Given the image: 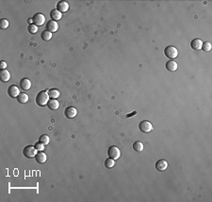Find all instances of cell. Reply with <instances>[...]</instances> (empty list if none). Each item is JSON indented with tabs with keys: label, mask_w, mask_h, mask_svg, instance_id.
Returning a JSON list of instances; mask_svg holds the SVG:
<instances>
[{
	"label": "cell",
	"mask_w": 212,
	"mask_h": 202,
	"mask_svg": "<svg viewBox=\"0 0 212 202\" xmlns=\"http://www.w3.org/2000/svg\"><path fill=\"white\" fill-rule=\"evenodd\" d=\"M49 101V95L47 91H40L38 93V95L36 96V103L39 105V106H44L46 105Z\"/></svg>",
	"instance_id": "obj_1"
},
{
	"label": "cell",
	"mask_w": 212,
	"mask_h": 202,
	"mask_svg": "<svg viewBox=\"0 0 212 202\" xmlns=\"http://www.w3.org/2000/svg\"><path fill=\"white\" fill-rule=\"evenodd\" d=\"M164 54H165V56L167 57L171 58V59H173V58L177 57L178 51H177V49L174 46H167L164 49Z\"/></svg>",
	"instance_id": "obj_2"
},
{
	"label": "cell",
	"mask_w": 212,
	"mask_h": 202,
	"mask_svg": "<svg viewBox=\"0 0 212 202\" xmlns=\"http://www.w3.org/2000/svg\"><path fill=\"white\" fill-rule=\"evenodd\" d=\"M23 153H24V155L26 156V158L31 159V158H33V157H35V156H36L37 150H36V148L34 146H30L29 145V146L25 147L24 150H23Z\"/></svg>",
	"instance_id": "obj_3"
},
{
	"label": "cell",
	"mask_w": 212,
	"mask_h": 202,
	"mask_svg": "<svg viewBox=\"0 0 212 202\" xmlns=\"http://www.w3.org/2000/svg\"><path fill=\"white\" fill-rule=\"evenodd\" d=\"M108 154L109 156V158H111L113 160H117L120 158L121 156V152H120V150L117 148L116 146H111L109 147L108 150Z\"/></svg>",
	"instance_id": "obj_4"
},
{
	"label": "cell",
	"mask_w": 212,
	"mask_h": 202,
	"mask_svg": "<svg viewBox=\"0 0 212 202\" xmlns=\"http://www.w3.org/2000/svg\"><path fill=\"white\" fill-rule=\"evenodd\" d=\"M139 128H140L141 132L146 133L147 134V133L152 132V130H153V125H152L151 122L147 121V120H143L139 124Z\"/></svg>",
	"instance_id": "obj_5"
},
{
	"label": "cell",
	"mask_w": 212,
	"mask_h": 202,
	"mask_svg": "<svg viewBox=\"0 0 212 202\" xmlns=\"http://www.w3.org/2000/svg\"><path fill=\"white\" fill-rule=\"evenodd\" d=\"M32 20H33L34 25H36L37 26H41L45 23V17L43 13H36V14L32 17Z\"/></svg>",
	"instance_id": "obj_6"
},
{
	"label": "cell",
	"mask_w": 212,
	"mask_h": 202,
	"mask_svg": "<svg viewBox=\"0 0 212 202\" xmlns=\"http://www.w3.org/2000/svg\"><path fill=\"white\" fill-rule=\"evenodd\" d=\"M8 94L11 98H17L20 95V90L17 88V86L11 85V86H9L8 89Z\"/></svg>",
	"instance_id": "obj_7"
},
{
	"label": "cell",
	"mask_w": 212,
	"mask_h": 202,
	"mask_svg": "<svg viewBox=\"0 0 212 202\" xmlns=\"http://www.w3.org/2000/svg\"><path fill=\"white\" fill-rule=\"evenodd\" d=\"M64 115H65V117L68 118H73L77 115V110L73 106H69L65 109Z\"/></svg>",
	"instance_id": "obj_8"
},
{
	"label": "cell",
	"mask_w": 212,
	"mask_h": 202,
	"mask_svg": "<svg viewBox=\"0 0 212 202\" xmlns=\"http://www.w3.org/2000/svg\"><path fill=\"white\" fill-rule=\"evenodd\" d=\"M58 24H57V22L56 21H53V20H50L46 23V30L49 31V32H51V33H53V32H56L58 30Z\"/></svg>",
	"instance_id": "obj_9"
},
{
	"label": "cell",
	"mask_w": 212,
	"mask_h": 202,
	"mask_svg": "<svg viewBox=\"0 0 212 202\" xmlns=\"http://www.w3.org/2000/svg\"><path fill=\"white\" fill-rule=\"evenodd\" d=\"M57 10L61 13L66 12L69 10V4L66 1H59L57 4Z\"/></svg>",
	"instance_id": "obj_10"
},
{
	"label": "cell",
	"mask_w": 212,
	"mask_h": 202,
	"mask_svg": "<svg viewBox=\"0 0 212 202\" xmlns=\"http://www.w3.org/2000/svg\"><path fill=\"white\" fill-rule=\"evenodd\" d=\"M168 167V163L165 160H158L156 164V168L158 171H164Z\"/></svg>",
	"instance_id": "obj_11"
},
{
	"label": "cell",
	"mask_w": 212,
	"mask_h": 202,
	"mask_svg": "<svg viewBox=\"0 0 212 202\" xmlns=\"http://www.w3.org/2000/svg\"><path fill=\"white\" fill-rule=\"evenodd\" d=\"M202 45H203V42L200 39H194L192 40L191 43V46L193 50H201Z\"/></svg>",
	"instance_id": "obj_12"
},
{
	"label": "cell",
	"mask_w": 212,
	"mask_h": 202,
	"mask_svg": "<svg viewBox=\"0 0 212 202\" xmlns=\"http://www.w3.org/2000/svg\"><path fill=\"white\" fill-rule=\"evenodd\" d=\"M20 86L22 89L24 90H29L31 86V82L29 79H27V78H24V79H22L20 81Z\"/></svg>",
	"instance_id": "obj_13"
},
{
	"label": "cell",
	"mask_w": 212,
	"mask_h": 202,
	"mask_svg": "<svg viewBox=\"0 0 212 202\" xmlns=\"http://www.w3.org/2000/svg\"><path fill=\"white\" fill-rule=\"evenodd\" d=\"M35 159H36V162H38L39 164H44L46 162V159H47L46 154L41 152V151H39V152L36 154Z\"/></svg>",
	"instance_id": "obj_14"
},
{
	"label": "cell",
	"mask_w": 212,
	"mask_h": 202,
	"mask_svg": "<svg viewBox=\"0 0 212 202\" xmlns=\"http://www.w3.org/2000/svg\"><path fill=\"white\" fill-rule=\"evenodd\" d=\"M177 63L173 60H170L166 63V69L169 71V72H176L177 70Z\"/></svg>",
	"instance_id": "obj_15"
},
{
	"label": "cell",
	"mask_w": 212,
	"mask_h": 202,
	"mask_svg": "<svg viewBox=\"0 0 212 202\" xmlns=\"http://www.w3.org/2000/svg\"><path fill=\"white\" fill-rule=\"evenodd\" d=\"M47 106H48L49 109H51V110H58L59 107V103L56 99H52V100L48 101Z\"/></svg>",
	"instance_id": "obj_16"
},
{
	"label": "cell",
	"mask_w": 212,
	"mask_h": 202,
	"mask_svg": "<svg viewBox=\"0 0 212 202\" xmlns=\"http://www.w3.org/2000/svg\"><path fill=\"white\" fill-rule=\"evenodd\" d=\"M61 12H59L58 10H53L50 12V17H51V19L53 21H59L61 19Z\"/></svg>",
	"instance_id": "obj_17"
},
{
	"label": "cell",
	"mask_w": 212,
	"mask_h": 202,
	"mask_svg": "<svg viewBox=\"0 0 212 202\" xmlns=\"http://www.w3.org/2000/svg\"><path fill=\"white\" fill-rule=\"evenodd\" d=\"M11 78V73L7 70H2L0 72V79L2 82H8Z\"/></svg>",
	"instance_id": "obj_18"
},
{
	"label": "cell",
	"mask_w": 212,
	"mask_h": 202,
	"mask_svg": "<svg viewBox=\"0 0 212 202\" xmlns=\"http://www.w3.org/2000/svg\"><path fill=\"white\" fill-rule=\"evenodd\" d=\"M17 101L20 103H26L29 102V95L26 93H20V95L17 97Z\"/></svg>",
	"instance_id": "obj_19"
},
{
	"label": "cell",
	"mask_w": 212,
	"mask_h": 202,
	"mask_svg": "<svg viewBox=\"0 0 212 202\" xmlns=\"http://www.w3.org/2000/svg\"><path fill=\"white\" fill-rule=\"evenodd\" d=\"M41 39H43L44 40L47 42V40H51V38H52V33H51V32L47 31V30H44L43 32H41Z\"/></svg>",
	"instance_id": "obj_20"
},
{
	"label": "cell",
	"mask_w": 212,
	"mask_h": 202,
	"mask_svg": "<svg viewBox=\"0 0 212 202\" xmlns=\"http://www.w3.org/2000/svg\"><path fill=\"white\" fill-rule=\"evenodd\" d=\"M133 149H134V150L138 151V152H140V151L143 150L144 146H143V144H142L141 141H137V142H135L134 144H133Z\"/></svg>",
	"instance_id": "obj_21"
},
{
	"label": "cell",
	"mask_w": 212,
	"mask_h": 202,
	"mask_svg": "<svg viewBox=\"0 0 212 202\" xmlns=\"http://www.w3.org/2000/svg\"><path fill=\"white\" fill-rule=\"evenodd\" d=\"M48 95H49V97L50 98H52V99H57L59 96V91L56 89H50L48 91Z\"/></svg>",
	"instance_id": "obj_22"
},
{
	"label": "cell",
	"mask_w": 212,
	"mask_h": 202,
	"mask_svg": "<svg viewBox=\"0 0 212 202\" xmlns=\"http://www.w3.org/2000/svg\"><path fill=\"white\" fill-rule=\"evenodd\" d=\"M115 160L111 159V158H108L105 161V167H107V168H111L114 167V164H115V162H114Z\"/></svg>",
	"instance_id": "obj_23"
},
{
	"label": "cell",
	"mask_w": 212,
	"mask_h": 202,
	"mask_svg": "<svg viewBox=\"0 0 212 202\" xmlns=\"http://www.w3.org/2000/svg\"><path fill=\"white\" fill-rule=\"evenodd\" d=\"M39 141L41 142V143H43L44 145H47V144L49 143V141H50V139H49V136H48V135H41V136H40V139H39Z\"/></svg>",
	"instance_id": "obj_24"
},
{
	"label": "cell",
	"mask_w": 212,
	"mask_h": 202,
	"mask_svg": "<svg viewBox=\"0 0 212 202\" xmlns=\"http://www.w3.org/2000/svg\"><path fill=\"white\" fill-rule=\"evenodd\" d=\"M27 30H29V32L30 34H35L37 31H38V26H37L36 25H29V27H27Z\"/></svg>",
	"instance_id": "obj_25"
},
{
	"label": "cell",
	"mask_w": 212,
	"mask_h": 202,
	"mask_svg": "<svg viewBox=\"0 0 212 202\" xmlns=\"http://www.w3.org/2000/svg\"><path fill=\"white\" fill-rule=\"evenodd\" d=\"M210 49H211V43L209 42H205L204 43H203L201 50L206 51V52H208V51H210Z\"/></svg>",
	"instance_id": "obj_26"
},
{
	"label": "cell",
	"mask_w": 212,
	"mask_h": 202,
	"mask_svg": "<svg viewBox=\"0 0 212 202\" xmlns=\"http://www.w3.org/2000/svg\"><path fill=\"white\" fill-rule=\"evenodd\" d=\"M8 26H9V21L7 19H2L1 23H0V27H1L2 29H6Z\"/></svg>",
	"instance_id": "obj_27"
},
{
	"label": "cell",
	"mask_w": 212,
	"mask_h": 202,
	"mask_svg": "<svg viewBox=\"0 0 212 202\" xmlns=\"http://www.w3.org/2000/svg\"><path fill=\"white\" fill-rule=\"evenodd\" d=\"M44 146H45V145H44L43 143H41V142L39 141V142H37L36 145H35L34 147H35L36 150H38V151H41V150H44Z\"/></svg>",
	"instance_id": "obj_28"
},
{
	"label": "cell",
	"mask_w": 212,
	"mask_h": 202,
	"mask_svg": "<svg viewBox=\"0 0 212 202\" xmlns=\"http://www.w3.org/2000/svg\"><path fill=\"white\" fill-rule=\"evenodd\" d=\"M6 67H7V63L5 61L0 62V68H1V70H5Z\"/></svg>",
	"instance_id": "obj_29"
},
{
	"label": "cell",
	"mask_w": 212,
	"mask_h": 202,
	"mask_svg": "<svg viewBox=\"0 0 212 202\" xmlns=\"http://www.w3.org/2000/svg\"><path fill=\"white\" fill-rule=\"evenodd\" d=\"M32 22H33V20H32V18H29V25H32Z\"/></svg>",
	"instance_id": "obj_30"
}]
</instances>
